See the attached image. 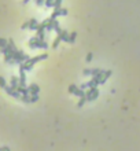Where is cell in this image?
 <instances>
[{
    "instance_id": "6da1fadb",
    "label": "cell",
    "mask_w": 140,
    "mask_h": 151,
    "mask_svg": "<svg viewBox=\"0 0 140 151\" xmlns=\"http://www.w3.org/2000/svg\"><path fill=\"white\" fill-rule=\"evenodd\" d=\"M48 57L47 54H41V55H38V57H33V58H29L26 62L24 63H19V67H24V69L26 70V71H29V70L33 69V66L36 65L37 62H40V61H43V59H45V58Z\"/></svg>"
},
{
    "instance_id": "7a4b0ae2",
    "label": "cell",
    "mask_w": 140,
    "mask_h": 151,
    "mask_svg": "<svg viewBox=\"0 0 140 151\" xmlns=\"http://www.w3.org/2000/svg\"><path fill=\"white\" fill-rule=\"evenodd\" d=\"M28 45H29V48H32V50H36V48H48V44L45 43V40H41V38H38L37 36L30 38Z\"/></svg>"
},
{
    "instance_id": "3957f363",
    "label": "cell",
    "mask_w": 140,
    "mask_h": 151,
    "mask_svg": "<svg viewBox=\"0 0 140 151\" xmlns=\"http://www.w3.org/2000/svg\"><path fill=\"white\" fill-rule=\"evenodd\" d=\"M13 59H14V62L19 65V63L26 62V61L29 59V57L26 55L24 51H21V50H18V48H17V50L13 51Z\"/></svg>"
},
{
    "instance_id": "277c9868",
    "label": "cell",
    "mask_w": 140,
    "mask_h": 151,
    "mask_svg": "<svg viewBox=\"0 0 140 151\" xmlns=\"http://www.w3.org/2000/svg\"><path fill=\"white\" fill-rule=\"evenodd\" d=\"M85 95H87V99L88 102H92L98 99V96H99V89L98 88H88L85 91Z\"/></svg>"
},
{
    "instance_id": "5b68a950",
    "label": "cell",
    "mask_w": 140,
    "mask_h": 151,
    "mask_svg": "<svg viewBox=\"0 0 140 151\" xmlns=\"http://www.w3.org/2000/svg\"><path fill=\"white\" fill-rule=\"evenodd\" d=\"M47 22L45 21H43L40 25H38V28H37V37L38 38H41V40H44V36H45V32H47Z\"/></svg>"
},
{
    "instance_id": "8992f818",
    "label": "cell",
    "mask_w": 140,
    "mask_h": 151,
    "mask_svg": "<svg viewBox=\"0 0 140 151\" xmlns=\"http://www.w3.org/2000/svg\"><path fill=\"white\" fill-rule=\"evenodd\" d=\"M59 15H67V10L61 7V8H54V13L51 14V18H55L57 19Z\"/></svg>"
},
{
    "instance_id": "52a82bcc",
    "label": "cell",
    "mask_w": 140,
    "mask_h": 151,
    "mask_svg": "<svg viewBox=\"0 0 140 151\" xmlns=\"http://www.w3.org/2000/svg\"><path fill=\"white\" fill-rule=\"evenodd\" d=\"M28 88H29V94L30 95H38V92H40V87L37 84H30Z\"/></svg>"
},
{
    "instance_id": "ba28073f",
    "label": "cell",
    "mask_w": 140,
    "mask_h": 151,
    "mask_svg": "<svg viewBox=\"0 0 140 151\" xmlns=\"http://www.w3.org/2000/svg\"><path fill=\"white\" fill-rule=\"evenodd\" d=\"M10 87L13 89H18L19 87V77H11V81H10Z\"/></svg>"
},
{
    "instance_id": "9c48e42d",
    "label": "cell",
    "mask_w": 140,
    "mask_h": 151,
    "mask_svg": "<svg viewBox=\"0 0 140 151\" xmlns=\"http://www.w3.org/2000/svg\"><path fill=\"white\" fill-rule=\"evenodd\" d=\"M38 25H40V24L37 22V19H34V18L29 19V29H30V30H37Z\"/></svg>"
},
{
    "instance_id": "30bf717a",
    "label": "cell",
    "mask_w": 140,
    "mask_h": 151,
    "mask_svg": "<svg viewBox=\"0 0 140 151\" xmlns=\"http://www.w3.org/2000/svg\"><path fill=\"white\" fill-rule=\"evenodd\" d=\"M87 102H88V99H87V95H84V96H81V98H80V100H78V103H77V106L83 107L84 104L87 103Z\"/></svg>"
},
{
    "instance_id": "8fae6325",
    "label": "cell",
    "mask_w": 140,
    "mask_h": 151,
    "mask_svg": "<svg viewBox=\"0 0 140 151\" xmlns=\"http://www.w3.org/2000/svg\"><path fill=\"white\" fill-rule=\"evenodd\" d=\"M78 88H80V87H77L76 84H70V85H69V92L74 95L77 91H78Z\"/></svg>"
},
{
    "instance_id": "7c38bea8",
    "label": "cell",
    "mask_w": 140,
    "mask_h": 151,
    "mask_svg": "<svg viewBox=\"0 0 140 151\" xmlns=\"http://www.w3.org/2000/svg\"><path fill=\"white\" fill-rule=\"evenodd\" d=\"M111 73H113L111 70H106V71H104V74H103V80H102V84H104V82L107 81V78L110 77V76H111Z\"/></svg>"
},
{
    "instance_id": "4fadbf2b",
    "label": "cell",
    "mask_w": 140,
    "mask_h": 151,
    "mask_svg": "<svg viewBox=\"0 0 140 151\" xmlns=\"http://www.w3.org/2000/svg\"><path fill=\"white\" fill-rule=\"evenodd\" d=\"M76 37H77V33L76 32H71V33L69 34V43L70 44H73V43L76 41Z\"/></svg>"
},
{
    "instance_id": "5bb4252c",
    "label": "cell",
    "mask_w": 140,
    "mask_h": 151,
    "mask_svg": "<svg viewBox=\"0 0 140 151\" xmlns=\"http://www.w3.org/2000/svg\"><path fill=\"white\" fill-rule=\"evenodd\" d=\"M6 87H7L6 78H4L3 76H0V88H1V89H6Z\"/></svg>"
},
{
    "instance_id": "9a60e30c",
    "label": "cell",
    "mask_w": 140,
    "mask_h": 151,
    "mask_svg": "<svg viewBox=\"0 0 140 151\" xmlns=\"http://www.w3.org/2000/svg\"><path fill=\"white\" fill-rule=\"evenodd\" d=\"M62 41V38H61V36H58L57 34V37H55V40H54V43H52V48H57L58 45H59V43Z\"/></svg>"
},
{
    "instance_id": "2e32d148",
    "label": "cell",
    "mask_w": 140,
    "mask_h": 151,
    "mask_svg": "<svg viewBox=\"0 0 140 151\" xmlns=\"http://www.w3.org/2000/svg\"><path fill=\"white\" fill-rule=\"evenodd\" d=\"M21 100L24 102V103H32L30 102V95H22L21 96Z\"/></svg>"
},
{
    "instance_id": "e0dca14e",
    "label": "cell",
    "mask_w": 140,
    "mask_h": 151,
    "mask_svg": "<svg viewBox=\"0 0 140 151\" xmlns=\"http://www.w3.org/2000/svg\"><path fill=\"white\" fill-rule=\"evenodd\" d=\"M7 44H8V40H6V38H3V37H0V48L7 47Z\"/></svg>"
},
{
    "instance_id": "ac0fdd59",
    "label": "cell",
    "mask_w": 140,
    "mask_h": 151,
    "mask_svg": "<svg viewBox=\"0 0 140 151\" xmlns=\"http://www.w3.org/2000/svg\"><path fill=\"white\" fill-rule=\"evenodd\" d=\"M54 4H55V0H45V7L51 8V7H54Z\"/></svg>"
},
{
    "instance_id": "d6986e66",
    "label": "cell",
    "mask_w": 140,
    "mask_h": 151,
    "mask_svg": "<svg viewBox=\"0 0 140 151\" xmlns=\"http://www.w3.org/2000/svg\"><path fill=\"white\" fill-rule=\"evenodd\" d=\"M38 100V95H30V102L32 103H34V102Z\"/></svg>"
},
{
    "instance_id": "ffe728a7",
    "label": "cell",
    "mask_w": 140,
    "mask_h": 151,
    "mask_svg": "<svg viewBox=\"0 0 140 151\" xmlns=\"http://www.w3.org/2000/svg\"><path fill=\"white\" fill-rule=\"evenodd\" d=\"M61 4H62V0H55L54 8H61Z\"/></svg>"
},
{
    "instance_id": "44dd1931",
    "label": "cell",
    "mask_w": 140,
    "mask_h": 151,
    "mask_svg": "<svg viewBox=\"0 0 140 151\" xmlns=\"http://www.w3.org/2000/svg\"><path fill=\"white\" fill-rule=\"evenodd\" d=\"M21 28H22V29H29V21H26V22H24Z\"/></svg>"
},
{
    "instance_id": "7402d4cb",
    "label": "cell",
    "mask_w": 140,
    "mask_h": 151,
    "mask_svg": "<svg viewBox=\"0 0 140 151\" xmlns=\"http://www.w3.org/2000/svg\"><path fill=\"white\" fill-rule=\"evenodd\" d=\"M83 74L84 76H91V69H84L83 70Z\"/></svg>"
},
{
    "instance_id": "603a6c76",
    "label": "cell",
    "mask_w": 140,
    "mask_h": 151,
    "mask_svg": "<svg viewBox=\"0 0 140 151\" xmlns=\"http://www.w3.org/2000/svg\"><path fill=\"white\" fill-rule=\"evenodd\" d=\"M36 4H37L38 7L43 6V4H45V0H36Z\"/></svg>"
},
{
    "instance_id": "cb8c5ba5",
    "label": "cell",
    "mask_w": 140,
    "mask_h": 151,
    "mask_svg": "<svg viewBox=\"0 0 140 151\" xmlns=\"http://www.w3.org/2000/svg\"><path fill=\"white\" fill-rule=\"evenodd\" d=\"M91 59H92V54H88V55H87V62H89Z\"/></svg>"
},
{
    "instance_id": "d4e9b609",
    "label": "cell",
    "mask_w": 140,
    "mask_h": 151,
    "mask_svg": "<svg viewBox=\"0 0 140 151\" xmlns=\"http://www.w3.org/2000/svg\"><path fill=\"white\" fill-rule=\"evenodd\" d=\"M80 88L85 91V89H87V84H81V85H80Z\"/></svg>"
},
{
    "instance_id": "484cf974",
    "label": "cell",
    "mask_w": 140,
    "mask_h": 151,
    "mask_svg": "<svg viewBox=\"0 0 140 151\" xmlns=\"http://www.w3.org/2000/svg\"><path fill=\"white\" fill-rule=\"evenodd\" d=\"M1 151H10V148L7 146H4V147H1Z\"/></svg>"
},
{
    "instance_id": "4316f807",
    "label": "cell",
    "mask_w": 140,
    "mask_h": 151,
    "mask_svg": "<svg viewBox=\"0 0 140 151\" xmlns=\"http://www.w3.org/2000/svg\"><path fill=\"white\" fill-rule=\"evenodd\" d=\"M29 1H30V0H24V3H25V4H26V3H29Z\"/></svg>"
},
{
    "instance_id": "83f0119b",
    "label": "cell",
    "mask_w": 140,
    "mask_h": 151,
    "mask_svg": "<svg viewBox=\"0 0 140 151\" xmlns=\"http://www.w3.org/2000/svg\"><path fill=\"white\" fill-rule=\"evenodd\" d=\"M0 151H1V147H0Z\"/></svg>"
}]
</instances>
